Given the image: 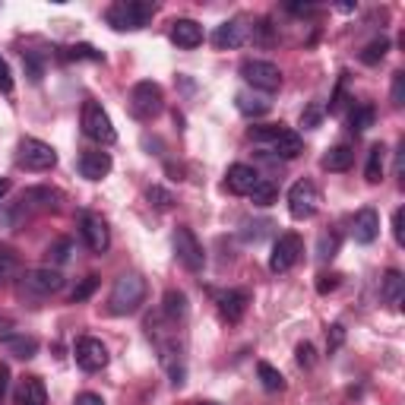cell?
I'll return each mask as SVG.
<instances>
[{"mask_svg":"<svg viewBox=\"0 0 405 405\" xmlns=\"http://www.w3.org/2000/svg\"><path fill=\"white\" fill-rule=\"evenodd\" d=\"M152 16H155V4H149V0H118V4H111L105 13L108 25L118 32L146 29Z\"/></svg>","mask_w":405,"mask_h":405,"instance_id":"6da1fadb","label":"cell"},{"mask_svg":"<svg viewBox=\"0 0 405 405\" xmlns=\"http://www.w3.org/2000/svg\"><path fill=\"white\" fill-rule=\"evenodd\" d=\"M143 301H146V279L139 273H124L120 279H114L111 298H108L111 314H118V316L137 314Z\"/></svg>","mask_w":405,"mask_h":405,"instance_id":"7a4b0ae2","label":"cell"},{"mask_svg":"<svg viewBox=\"0 0 405 405\" xmlns=\"http://www.w3.org/2000/svg\"><path fill=\"white\" fill-rule=\"evenodd\" d=\"M165 108V92H161L159 83L152 79H143L130 89V114L137 120H155Z\"/></svg>","mask_w":405,"mask_h":405,"instance_id":"3957f363","label":"cell"},{"mask_svg":"<svg viewBox=\"0 0 405 405\" xmlns=\"http://www.w3.org/2000/svg\"><path fill=\"white\" fill-rule=\"evenodd\" d=\"M83 133L101 146H111L114 139H118L111 118H108V111L98 105V101H86L83 105Z\"/></svg>","mask_w":405,"mask_h":405,"instance_id":"277c9868","label":"cell"},{"mask_svg":"<svg viewBox=\"0 0 405 405\" xmlns=\"http://www.w3.org/2000/svg\"><path fill=\"white\" fill-rule=\"evenodd\" d=\"M301 253H304L301 234H295V232L279 234V241L273 244V256H269V269H273V273H288V269L301 260Z\"/></svg>","mask_w":405,"mask_h":405,"instance_id":"5b68a950","label":"cell"},{"mask_svg":"<svg viewBox=\"0 0 405 405\" xmlns=\"http://www.w3.org/2000/svg\"><path fill=\"white\" fill-rule=\"evenodd\" d=\"M241 76L260 92H275L282 86V70L275 64H269V60H244Z\"/></svg>","mask_w":405,"mask_h":405,"instance_id":"8992f818","label":"cell"},{"mask_svg":"<svg viewBox=\"0 0 405 405\" xmlns=\"http://www.w3.org/2000/svg\"><path fill=\"white\" fill-rule=\"evenodd\" d=\"M19 165L29 168V171H48V168L57 165V152H54V146L42 143V139L25 137L19 143Z\"/></svg>","mask_w":405,"mask_h":405,"instance_id":"52a82bcc","label":"cell"},{"mask_svg":"<svg viewBox=\"0 0 405 405\" xmlns=\"http://www.w3.org/2000/svg\"><path fill=\"white\" fill-rule=\"evenodd\" d=\"M64 288V275L51 266H42V269H29L23 275V292L32 295V298H48V295H57Z\"/></svg>","mask_w":405,"mask_h":405,"instance_id":"ba28073f","label":"cell"},{"mask_svg":"<svg viewBox=\"0 0 405 405\" xmlns=\"http://www.w3.org/2000/svg\"><path fill=\"white\" fill-rule=\"evenodd\" d=\"M174 253H178V260H181V263H184L187 273H200L202 263H206L202 244H200L197 234H193L187 225H181L178 232H174Z\"/></svg>","mask_w":405,"mask_h":405,"instance_id":"9c48e42d","label":"cell"},{"mask_svg":"<svg viewBox=\"0 0 405 405\" xmlns=\"http://www.w3.org/2000/svg\"><path fill=\"white\" fill-rule=\"evenodd\" d=\"M316 202H320V193H316L314 181H298V184L288 190V212H292V219H310V215L316 212Z\"/></svg>","mask_w":405,"mask_h":405,"instance_id":"30bf717a","label":"cell"},{"mask_svg":"<svg viewBox=\"0 0 405 405\" xmlns=\"http://www.w3.org/2000/svg\"><path fill=\"white\" fill-rule=\"evenodd\" d=\"M76 364L86 370V374H96V370L108 367V348L101 339H92V336H83L76 342Z\"/></svg>","mask_w":405,"mask_h":405,"instance_id":"8fae6325","label":"cell"},{"mask_svg":"<svg viewBox=\"0 0 405 405\" xmlns=\"http://www.w3.org/2000/svg\"><path fill=\"white\" fill-rule=\"evenodd\" d=\"M83 238L92 253H105L111 247V232H108L105 219L96 212H83Z\"/></svg>","mask_w":405,"mask_h":405,"instance_id":"7c38bea8","label":"cell"},{"mask_svg":"<svg viewBox=\"0 0 405 405\" xmlns=\"http://www.w3.org/2000/svg\"><path fill=\"white\" fill-rule=\"evenodd\" d=\"M352 234H355L358 244H374V241H377V234H380V215H377L374 206H364L361 212L355 215Z\"/></svg>","mask_w":405,"mask_h":405,"instance_id":"4fadbf2b","label":"cell"},{"mask_svg":"<svg viewBox=\"0 0 405 405\" xmlns=\"http://www.w3.org/2000/svg\"><path fill=\"white\" fill-rule=\"evenodd\" d=\"M215 304H219L222 316H225L228 323H238L241 316H244L251 298H247V292H241V288H228V292H215Z\"/></svg>","mask_w":405,"mask_h":405,"instance_id":"5bb4252c","label":"cell"},{"mask_svg":"<svg viewBox=\"0 0 405 405\" xmlns=\"http://www.w3.org/2000/svg\"><path fill=\"white\" fill-rule=\"evenodd\" d=\"M171 42L178 48H200L202 45V25L193 23V19H174L171 23Z\"/></svg>","mask_w":405,"mask_h":405,"instance_id":"9a60e30c","label":"cell"},{"mask_svg":"<svg viewBox=\"0 0 405 405\" xmlns=\"http://www.w3.org/2000/svg\"><path fill=\"white\" fill-rule=\"evenodd\" d=\"M256 181H260V174H256V168H251V165H232L225 174L228 190L238 193V197H247L256 187Z\"/></svg>","mask_w":405,"mask_h":405,"instance_id":"2e32d148","label":"cell"},{"mask_svg":"<svg viewBox=\"0 0 405 405\" xmlns=\"http://www.w3.org/2000/svg\"><path fill=\"white\" fill-rule=\"evenodd\" d=\"M111 171V155L108 152H83L79 155V174L86 181H101Z\"/></svg>","mask_w":405,"mask_h":405,"instance_id":"e0dca14e","label":"cell"},{"mask_svg":"<svg viewBox=\"0 0 405 405\" xmlns=\"http://www.w3.org/2000/svg\"><path fill=\"white\" fill-rule=\"evenodd\" d=\"M16 405H48V389L42 377H23L16 389Z\"/></svg>","mask_w":405,"mask_h":405,"instance_id":"ac0fdd59","label":"cell"},{"mask_svg":"<svg viewBox=\"0 0 405 405\" xmlns=\"http://www.w3.org/2000/svg\"><path fill=\"white\" fill-rule=\"evenodd\" d=\"M0 342H4V348H6V352H10L13 358H23V361L35 358V352H38V339H35V336L4 333V336H0Z\"/></svg>","mask_w":405,"mask_h":405,"instance_id":"d6986e66","label":"cell"},{"mask_svg":"<svg viewBox=\"0 0 405 405\" xmlns=\"http://www.w3.org/2000/svg\"><path fill=\"white\" fill-rule=\"evenodd\" d=\"M241 42H244V25H241V19H228V23H222L219 29L212 32V45H215L219 51L238 48Z\"/></svg>","mask_w":405,"mask_h":405,"instance_id":"ffe728a7","label":"cell"},{"mask_svg":"<svg viewBox=\"0 0 405 405\" xmlns=\"http://www.w3.org/2000/svg\"><path fill=\"white\" fill-rule=\"evenodd\" d=\"M60 190H51V187H29L23 193V206H35V209H57L60 206Z\"/></svg>","mask_w":405,"mask_h":405,"instance_id":"44dd1931","label":"cell"},{"mask_svg":"<svg viewBox=\"0 0 405 405\" xmlns=\"http://www.w3.org/2000/svg\"><path fill=\"white\" fill-rule=\"evenodd\" d=\"M273 152H275V155H282V159H298V155L304 152V139H301V133H295V130H282L279 137H275V143H273Z\"/></svg>","mask_w":405,"mask_h":405,"instance_id":"7402d4cb","label":"cell"},{"mask_svg":"<svg viewBox=\"0 0 405 405\" xmlns=\"http://www.w3.org/2000/svg\"><path fill=\"white\" fill-rule=\"evenodd\" d=\"M234 101H238V111L247 114V118H263V114L273 108V101L266 96H253V92H238Z\"/></svg>","mask_w":405,"mask_h":405,"instance_id":"603a6c76","label":"cell"},{"mask_svg":"<svg viewBox=\"0 0 405 405\" xmlns=\"http://www.w3.org/2000/svg\"><path fill=\"white\" fill-rule=\"evenodd\" d=\"M352 165H355L352 146H333V149L323 155V168H326V171H348Z\"/></svg>","mask_w":405,"mask_h":405,"instance_id":"cb8c5ba5","label":"cell"},{"mask_svg":"<svg viewBox=\"0 0 405 405\" xmlns=\"http://www.w3.org/2000/svg\"><path fill=\"white\" fill-rule=\"evenodd\" d=\"M402 292H405V275L399 269H389L383 275V285H380V298L387 304H399L402 301Z\"/></svg>","mask_w":405,"mask_h":405,"instance_id":"d4e9b609","label":"cell"},{"mask_svg":"<svg viewBox=\"0 0 405 405\" xmlns=\"http://www.w3.org/2000/svg\"><path fill=\"white\" fill-rule=\"evenodd\" d=\"M383 165H387V146H383V143H374V146H370V155H367L364 178H367L370 184H380V181H383Z\"/></svg>","mask_w":405,"mask_h":405,"instance_id":"484cf974","label":"cell"},{"mask_svg":"<svg viewBox=\"0 0 405 405\" xmlns=\"http://www.w3.org/2000/svg\"><path fill=\"white\" fill-rule=\"evenodd\" d=\"M161 310H165V316H168L171 323H181V320L187 316V295H184V292H174V288H171V292L165 295V304H161Z\"/></svg>","mask_w":405,"mask_h":405,"instance_id":"4316f807","label":"cell"},{"mask_svg":"<svg viewBox=\"0 0 405 405\" xmlns=\"http://www.w3.org/2000/svg\"><path fill=\"white\" fill-rule=\"evenodd\" d=\"M256 377H260L263 389H269V393H282V389H285V377H282L269 361H260V364H256Z\"/></svg>","mask_w":405,"mask_h":405,"instance_id":"83f0119b","label":"cell"},{"mask_svg":"<svg viewBox=\"0 0 405 405\" xmlns=\"http://www.w3.org/2000/svg\"><path fill=\"white\" fill-rule=\"evenodd\" d=\"M247 197H251L256 206H273L275 197H279V187H275L273 181H263V178H260V181H256V187H253L251 193H247Z\"/></svg>","mask_w":405,"mask_h":405,"instance_id":"f1b7e54d","label":"cell"},{"mask_svg":"<svg viewBox=\"0 0 405 405\" xmlns=\"http://www.w3.org/2000/svg\"><path fill=\"white\" fill-rule=\"evenodd\" d=\"M269 228H273V222H266V219L247 222V225L241 228V241H244V244H260V241L269 234Z\"/></svg>","mask_w":405,"mask_h":405,"instance_id":"f546056e","label":"cell"},{"mask_svg":"<svg viewBox=\"0 0 405 405\" xmlns=\"http://www.w3.org/2000/svg\"><path fill=\"white\" fill-rule=\"evenodd\" d=\"M23 67H25V76L32 83H42L45 76V57L38 51H23Z\"/></svg>","mask_w":405,"mask_h":405,"instance_id":"4dcf8cb0","label":"cell"},{"mask_svg":"<svg viewBox=\"0 0 405 405\" xmlns=\"http://www.w3.org/2000/svg\"><path fill=\"white\" fill-rule=\"evenodd\" d=\"M374 105H358L352 111V118H348V124H352L355 133H364L367 127H374Z\"/></svg>","mask_w":405,"mask_h":405,"instance_id":"1f68e13d","label":"cell"},{"mask_svg":"<svg viewBox=\"0 0 405 405\" xmlns=\"http://www.w3.org/2000/svg\"><path fill=\"white\" fill-rule=\"evenodd\" d=\"M387 51H389V42H387V38H374V42H370L367 48L361 51V60H364L367 67H374V64H380V60L387 57Z\"/></svg>","mask_w":405,"mask_h":405,"instance_id":"d6a6232c","label":"cell"},{"mask_svg":"<svg viewBox=\"0 0 405 405\" xmlns=\"http://www.w3.org/2000/svg\"><path fill=\"white\" fill-rule=\"evenodd\" d=\"M336 251H339V234H336V232H323L320 241H316V256L326 263V260H333V256H336Z\"/></svg>","mask_w":405,"mask_h":405,"instance_id":"836d02e7","label":"cell"},{"mask_svg":"<svg viewBox=\"0 0 405 405\" xmlns=\"http://www.w3.org/2000/svg\"><path fill=\"white\" fill-rule=\"evenodd\" d=\"M64 57L67 60H105V54L96 51L92 45H70V48H64Z\"/></svg>","mask_w":405,"mask_h":405,"instance_id":"e575fe53","label":"cell"},{"mask_svg":"<svg viewBox=\"0 0 405 405\" xmlns=\"http://www.w3.org/2000/svg\"><path fill=\"white\" fill-rule=\"evenodd\" d=\"M146 200H149V206H155V209H171L174 206V193L165 190V187H149V190H146Z\"/></svg>","mask_w":405,"mask_h":405,"instance_id":"d590c367","label":"cell"},{"mask_svg":"<svg viewBox=\"0 0 405 405\" xmlns=\"http://www.w3.org/2000/svg\"><path fill=\"white\" fill-rule=\"evenodd\" d=\"M96 288H98V275H86V279L79 282L76 288H73V295H70V298H73V304L86 301V298H89V295H92V292H96Z\"/></svg>","mask_w":405,"mask_h":405,"instance_id":"8d00e7d4","label":"cell"},{"mask_svg":"<svg viewBox=\"0 0 405 405\" xmlns=\"http://www.w3.org/2000/svg\"><path fill=\"white\" fill-rule=\"evenodd\" d=\"M320 120H323V105H320V101H310L307 111L301 114V127L314 130V127H320Z\"/></svg>","mask_w":405,"mask_h":405,"instance_id":"74e56055","label":"cell"},{"mask_svg":"<svg viewBox=\"0 0 405 405\" xmlns=\"http://www.w3.org/2000/svg\"><path fill=\"white\" fill-rule=\"evenodd\" d=\"M70 253H73V241L70 238H60L57 244L48 247V256L54 263H67V260H70Z\"/></svg>","mask_w":405,"mask_h":405,"instance_id":"f35d334b","label":"cell"},{"mask_svg":"<svg viewBox=\"0 0 405 405\" xmlns=\"http://www.w3.org/2000/svg\"><path fill=\"white\" fill-rule=\"evenodd\" d=\"M285 130L282 124H269V127H253L251 130V137L256 139V143H275V137Z\"/></svg>","mask_w":405,"mask_h":405,"instance_id":"ab89813d","label":"cell"},{"mask_svg":"<svg viewBox=\"0 0 405 405\" xmlns=\"http://www.w3.org/2000/svg\"><path fill=\"white\" fill-rule=\"evenodd\" d=\"M342 342H346V326H342V323H333V326L326 329V348H329V355L339 352Z\"/></svg>","mask_w":405,"mask_h":405,"instance_id":"60d3db41","label":"cell"},{"mask_svg":"<svg viewBox=\"0 0 405 405\" xmlns=\"http://www.w3.org/2000/svg\"><path fill=\"white\" fill-rule=\"evenodd\" d=\"M339 279H342L339 273H320V275H316V292H320V295L336 292V288H339Z\"/></svg>","mask_w":405,"mask_h":405,"instance_id":"b9f144b4","label":"cell"},{"mask_svg":"<svg viewBox=\"0 0 405 405\" xmlns=\"http://www.w3.org/2000/svg\"><path fill=\"white\" fill-rule=\"evenodd\" d=\"M389 98H393V108H402L405 105V73H393V92H389Z\"/></svg>","mask_w":405,"mask_h":405,"instance_id":"7bdbcfd3","label":"cell"},{"mask_svg":"<svg viewBox=\"0 0 405 405\" xmlns=\"http://www.w3.org/2000/svg\"><path fill=\"white\" fill-rule=\"evenodd\" d=\"M16 266H19L16 253L6 251V247H0V279H4V275H10V273H16Z\"/></svg>","mask_w":405,"mask_h":405,"instance_id":"ee69618b","label":"cell"},{"mask_svg":"<svg viewBox=\"0 0 405 405\" xmlns=\"http://www.w3.org/2000/svg\"><path fill=\"white\" fill-rule=\"evenodd\" d=\"M0 92H4V96L13 92V73H10V64H6L4 57H0Z\"/></svg>","mask_w":405,"mask_h":405,"instance_id":"f6af8a7d","label":"cell"},{"mask_svg":"<svg viewBox=\"0 0 405 405\" xmlns=\"http://www.w3.org/2000/svg\"><path fill=\"white\" fill-rule=\"evenodd\" d=\"M295 355H298V364H301V367H314L316 358H314V346H310V342H301Z\"/></svg>","mask_w":405,"mask_h":405,"instance_id":"bcb514c9","label":"cell"},{"mask_svg":"<svg viewBox=\"0 0 405 405\" xmlns=\"http://www.w3.org/2000/svg\"><path fill=\"white\" fill-rule=\"evenodd\" d=\"M402 222H405V209L399 206L393 212V238H396V244H405V232H402Z\"/></svg>","mask_w":405,"mask_h":405,"instance_id":"7dc6e473","label":"cell"},{"mask_svg":"<svg viewBox=\"0 0 405 405\" xmlns=\"http://www.w3.org/2000/svg\"><path fill=\"white\" fill-rule=\"evenodd\" d=\"M73 405H105V399H101L98 393H79Z\"/></svg>","mask_w":405,"mask_h":405,"instance_id":"c3c4849f","label":"cell"},{"mask_svg":"<svg viewBox=\"0 0 405 405\" xmlns=\"http://www.w3.org/2000/svg\"><path fill=\"white\" fill-rule=\"evenodd\" d=\"M6 387H10V367L0 364V402H4V396H6Z\"/></svg>","mask_w":405,"mask_h":405,"instance_id":"681fc988","label":"cell"},{"mask_svg":"<svg viewBox=\"0 0 405 405\" xmlns=\"http://www.w3.org/2000/svg\"><path fill=\"white\" fill-rule=\"evenodd\" d=\"M10 187H13V184H10V178H0V200H4L6 193H10Z\"/></svg>","mask_w":405,"mask_h":405,"instance_id":"f907efd6","label":"cell"},{"mask_svg":"<svg viewBox=\"0 0 405 405\" xmlns=\"http://www.w3.org/2000/svg\"><path fill=\"white\" fill-rule=\"evenodd\" d=\"M200 405H215V402H200Z\"/></svg>","mask_w":405,"mask_h":405,"instance_id":"816d5d0a","label":"cell"}]
</instances>
